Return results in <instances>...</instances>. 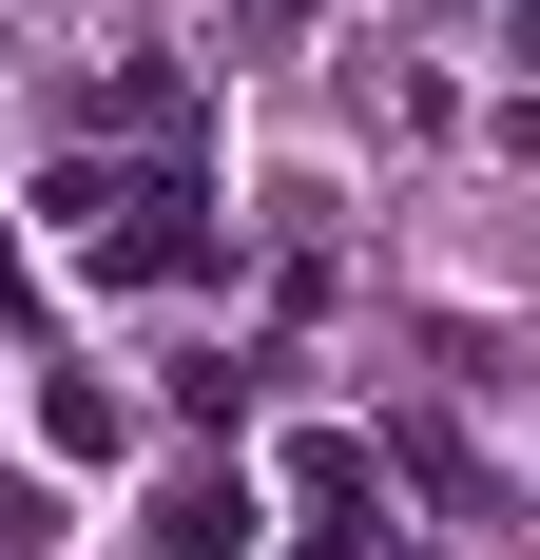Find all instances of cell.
Returning <instances> with one entry per match:
<instances>
[{"label":"cell","mask_w":540,"mask_h":560,"mask_svg":"<svg viewBox=\"0 0 540 560\" xmlns=\"http://www.w3.org/2000/svg\"><path fill=\"white\" fill-rule=\"evenodd\" d=\"M155 560H251V483L232 464H174L155 483Z\"/></svg>","instance_id":"6da1fadb"},{"label":"cell","mask_w":540,"mask_h":560,"mask_svg":"<svg viewBox=\"0 0 540 560\" xmlns=\"http://www.w3.org/2000/svg\"><path fill=\"white\" fill-rule=\"evenodd\" d=\"M406 464H425V503H444V522H502V483H483V445H444V425H406Z\"/></svg>","instance_id":"7a4b0ae2"}]
</instances>
